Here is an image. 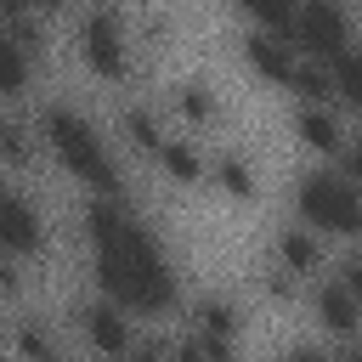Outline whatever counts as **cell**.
Returning <instances> with one entry per match:
<instances>
[{
  "instance_id": "cell-3",
  "label": "cell",
  "mask_w": 362,
  "mask_h": 362,
  "mask_svg": "<svg viewBox=\"0 0 362 362\" xmlns=\"http://www.w3.org/2000/svg\"><path fill=\"white\" fill-rule=\"evenodd\" d=\"M294 215L317 226L322 238L362 243V187L334 164V170H305L294 181Z\"/></svg>"
},
{
  "instance_id": "cell-6",
  "label": "cell",
  "mask_w": 362,
  "mask_h": 362,
  "mask_svg": "<svg viewBox=\"0 0 362 362\" xmlns=\"http://www.w3.org/2000/svg\"><path fill=\"white\" fill-rule=\"evenodd\" d=\"M288 40H294L305 57L334 62L339 51H351V45H356L351 6H345V0H300V6H294V23H288Z\"/></svg>"
},
{
  "instance_id": "cell-5",
  "label": "cell",
  "mask_w": 362,
  "mask_h": 362,
  "mask_svg": "<svg viewBox=\"0 0 362 362\" xmlns=\"http://www.w3.org/2000/svg\"><path fill=\"white\" fill-rule=\"evenodd\" d=\"M68 322H74L79 345L96 351V356H130V351H136V334H141V317H130V311H124L119 300H107V294L79 300V305L68 311Z\"/></svg>"
},
{
  "instance_id": "cell-28",
  "label": "cell",
  "mask_w": 362,
  "mask_h": 362,
  "mask_svg": "<svg viewBox=\"0 0 362 362\" xmlns=\"http://www.w3.org/2000/svg\"><path fill=\"white\" fill-rule=\"evenodd\" d=\"M34 6H40V11H68L74 0H34Z\"/></svg>"
},
{
  "instance_id": "cell-23",
  "label": "cell",
  "mask_w": 362,
  "mask_h": 362,
  "mask_svg": "<svg viewBox=\"0 0 362 362\" xmlns=\"http://www.w3.org/2000/svg\"><path fill=\"white\" fill-rule=\"evenodd\" d=\"M294 6H300V0H238V11H243L255 28H277V34H288Z\"/></svg>"
},
{
  "instance_id": "cell-7",
  "label": "cell",
  "mask_w": 362,
  "mask_h": 362,
  "mask_svg": "<svg viewBox=\"0 0 362 362\" xmlns=\"http://www.w3.org/2000/svg\"><path fill=\"white\" fill-rule=\"evenodd\" d=\"M305 305H311V322L328 334L334 351H356V339H362V300L345 288L339 272H322V277L311 283Z\"/></svg>"
},
{
  "instance_id": "cell-20",
  "label": "cell",
  "mask_w": 362,
  "mask_h": 362,
  "mask_svg": "<svg viewBox=\"0 0 362 362\" xmlns=\"http://www.w3.org/2000/svg\"><path fill=\"white\" fill-rule=\"evenodd\" d=\"M28 85H34V57L6 34L0 40V102H17Z\"/></svg>"
},
{
  "instance_id": "cell-10",
  "label": "cell",
  "mask_w": 362,
  "mask_h": 362,
  "mask_svg": "<svg viewBox=\"0 0 362 362\" xmlns=\"http://www.w3.org/2000/svg\"><path fill=\"white\" fill-rule=\"evenodd\" d=\"M243 62H249L266 85H283V90H288L294 62H300V45H294L288 34H277V28H249V34H243Z\"/></svg>"
},
{
  "instance_id": "cell-29",
  "label": "cell",
  "mask_w": 362,
  "mask_h": 362,
  "mask_svg": "<svg viewBox=\"0 0 362 362\" xmlns=\"http://www.w3.org/2000/svg\"><path fill=\"white\" fill-rule=\"evenodd\" d=\"M0 40H6V17H0Z\"/></svg>"
},
{
  "instance_id": "cell-11",
  "label": "cell",
  "mask_w": 362,
  "mask_h": 362,
  "mask_svg": "<svg viewBox=\"0 0 362 362\" xmlns=\"http://www.w3.org/2000/svg\"><path fill=\"white\" fill-rule=\"evenodd\" d=\"M153 164H158V175L175 187V192H192V187H209V153L192 141V136H181V130H170L164 141H158V153H153Z\"/></svg>"
},
{
  "instance_id": "cell-9",
  "label": "cell",
  "mask_w": 362,
  "mask_h": 362,
  "mask_svg": "<svg viewBox=\"0 0 362 362\" xmlns=\"http://www.w3.org/2000/svg\"><path fill=\"white\" fill-rule=\"evenodd\" d=\"M272 260H283L294 277H305V283H317L322 272H328V238L317 232V226H305L300 215L272 238Z\"/></svg>"
},
{
  "instance_id": "cell-24",
  "label": "cell",
  "mask_w": 362,
  "mask_h": 362,
  "mask_svg": "<svg viewBox=\"0 0 362 362\" xmlns=\"http://www.w3.org/2000/svg\"><path fill=\"white\" fill-rule=\"evenodd\" d=\"M23 288H28V277H23V260H17V255L0 243V294H6V300H17Z\"/></svg>"
},
{
  "instance_id": "cell-16",
  "label": "cell",
  "mask_w": 362,
  "mask_h": 362,
  "mask_svg": "<svg viewBox=\"0 0 362 362\" xmlns=\"http://www.w3.org/2000/svg\"><path fill=\"white\" fill-rule=\"evenodd\" d=\"M119 136H124V147H130V153L153 158V153H158V141L170 136V124H164V113H158L153 102H130V107L119 113Z\"/></svg>"
},
{
  "instance_id": "cell-18",
  "label": "cell",
  "mask_w": 362,
  "mask_h": 362,
  "mask_svg": "<svg viewBox=\"0 0 362 362\" xmlns=\"http://www.w3.org/2000/svg\"><path fill=\"white\" fill-rule=\"evenodd\" d=\"M40 147H45V141H40L28 124H17L11 113H0V170H17V175H23V170H34Z\"/></svg>"
},
{
  "instance_id": "cell-26",
  "label": "cell",
  "mask_w": 362,
  "mask_h": 362,
  "mask_svg": "<svg viewBox=\"0 0 362 362\" xmlns=\"http://www.w3.org/2000/svg\"><path fill=\"white\" fill-rule=\"evenodd\" d=\"M339 277H345V288H351V294H356V300H362V249H356V255H345V260H339Z\"/></svg>"
},
{
  "instance_id": "cell-22",
  "label": "cell",
  "mask_w": 362,
  "mask_h": 362,
  "mask_svg": "<svg viewBox=\"0 0 362 362\" xmlns=\"http://www.w3.org/2000/svg\"><path fill=\"white\" fill-rule=\"evenodd\" d=\"M334 85H339V102L362 119V45H351V51L334 57Z\"/></svg>"
},
{
  "instance_id": "cell-13",
  "label": "cell",
  "mask_w": 362,
  "mask_h": 362,
  "mask_svg": "<svg viewBox=\"0 0 362 362\" xmlns=\"http://www.w3.org/2000/svg\"><path fill=\"white\" fill-rule=\"evenodd\" d=\"M170 113L181 119V130H215L221 124V96L209 79H175L170 85Z\"/></svg>"
},
{
  "instance_id": "cell-2",
  "label": "cell",
  "mask_w": 362,
  "mask_h": 362,
  "mask_svg": "<svg viewBox=\"0 0 362 362\" xmlns=\"http://www.w3.org/2000/svg\"><path fill=\"white\" fill-rule=\"evenodd\" d=\"M40 141L51 153V164L74 187H85V192H124V170H119V158H113V147H107V136H102V124L90 113H79L68 102H51L40 113Z\"/></svg>"
},
{
  "instance_id": "cell-21",
  "label": "cell",
  "mask_w": 362,
  "mask_h": 362,
  "mask_svg": "<svg viewBox=\"0 0 362 362\" xmlns=\"http://www.w3.org/2000/svg\"><path fill=\"white\" fill-rule=\"evenodd\" d=\"M255 283H260V300H266V305H294V300H300V288H305V277H294L283 260H266Z\"/></svg>"
},
{
  "instance_id": "cell-15",
  "label": "cell",
  "mask_w": 362,
  "mask_h": 362,
  "mask_svg": "<svg viewBox=\"0 0 362 362\" xmlns=\"http://www.w3.org/2000/svg\"><path fill=\"white\" fill-rule=\"evenodd\" d=\"M209 187H215L226 204H255V198H260V170H255L243 153H215V158H209Z\"/></svg>"
},
{
  "instance_id": "cell-1",
  "label": "cell",
  "mask_w": 362,
  "mask_h": 362,
  "mask_svg": "<svg viewBox=\"0 0 362 362\" xmlns=\"http://www.w3.org/2000/svg\"><path fill=\"white\" fill-rule=\"evenodd\" d=\"M79 238L90 243L96 294L119 300L141 322H164L181 305V272L141 209L124 192H90L79 209Z\"/></svg>"
},
{
  "instance_id": "cell-12",
  "label": "cell",
  "mask_w": 362,
  "mask_h": 362,
  "mask_svg": "<svg viewBox=\"0 0 362 362\" xmlns=\"http://www.w3.org/2000/svg\"><path fill=\"white\" fill-rule=\"evenodd\" d=\"M345 119H339V102H300L294 107V141L317 158H334L345 147Z\"/></svg>"
},
{
  "instance_id": "cell-25",
  "label": "cell",
  "mask_w": 362,
  "mask_h": 362,
  "mask_svg": "<svg viewBox=\"0 0 362 362\" xmlns=\"http://www.w3.org/2000/svg\"><path fill=\"white\" fill-rule=\"evenodd\" d=\"M334 164H339V170H345V175L362 187V130H356V136H345V147L334 153Z\"/></svg>"
},
{
  "instance_id": "cell-17",
  "label": "cell",
  "mask_w": 362,
  "mask_h": 362,
  "mask_svg": "<svg viewBox=\"0 0 362 362\" xmlns=\"http://www.w3.org/2000/svg\"><path fill=\"white\" fill-rule=\"evenodd\" d=\"M288 90H294L300 102H339V85H334V62H322V57H305V51H300Z\"/></svg>"
},
{
  "instance_id": "cell-4",
  "label": "cell",
  "mask_w": 362,
  "mask_h": 362,
  "mask_svg": "<svg viewBox=\"0 0 362 362\" xmlns=\"http://www.w3.org/2000/svg\"><path fill=\"white\" fill-rule=\"evenodd\" d=\"M74 57L102 85H124L130 79L136 45H130V23H124V11L113 0H96V6L79 11V23H74Z\"/></svg>"
},
{
  "instance_id": "cell-14",
  "label": "cell",
  "mask_w": 362,
  "mask_h": 362,
  "mask_svg": "<svg viewBox=\"0 0 362 362\" xmlns=\"http://www.w3.org/2000/svg\"><path fill=\"white\" fill-rule=\"evenodd\" d=\"M187 328H204V334L238 345L243 328H249V317H243V305H238L232 294H198V300L187 305Z\"/></svg>"
},
{
  "instance_id": "cell-8",
  "label": "cell",
  "mask_w": 362,
  "mask_h": 362,
  "mask_svg": "<svg viewBox=\"0 0 362 362\" xmlns=\"http://www.w3.org/2000/svg\"><path fill=\"white\" fill-rule=\"evenodd\" d=\"M0 243H6L17 260H40V255L51 249V221H45V209H40L23 187H11V181H0Z\"/></svg>"
},
{
  "instance_id": "cell-27",
  "label": "cell",
  "mask_w": 362,
  "mask_h": 362,
  "mask_svg": "<svg viewBox=\"0 0 362 362\" xmlns=\"http://www.w3.org/2000/svg\"><path fill=\"white\" fill-rule=\"evenodd\" d=\"M11 322H17V317H11V300H6V294H0V345H6V339H11Z\"/></svg>"
},
{
  "instance_id": "cell-19",
  "label": "cell",
  "mask_w": 362,
  "mask_h": 362,
  "mask_svg": "<svg viewBox=\"0 0 362 362\" xmlns=\"http://www.w3.org/2000/svg\"><path fill=\"white\" fill-rule=\"evenodd\" d=\"M6 345H11V351H23V356H57V351H68V339H62L45 317H17Z\"/></svg>"
}]
</instances>
